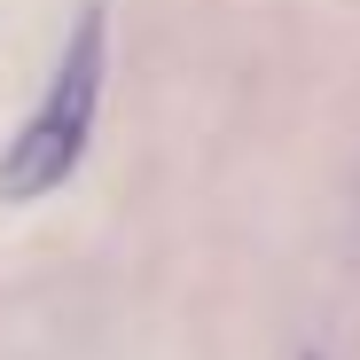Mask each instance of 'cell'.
Returning a JSON list of instances; mask_svg holds the SVG:
<instances>
[{
  "mask_svg": "<svg viewBox=\"0 0 360 360\" xmlns=\"http://www.w3.org/2000/svg\"><path fill=\"white\" fill-rule=\"evenodd\" d=\"M102 79H110V16L86 8L79 32L63 39V55H55L47 94L32 102V117L8 134V149H0V204H39V196H55L86 165Z\"/></svg>",
  "mask_w": 360,
  "mask_h": 360,
  "instance_id": "6da1fadb",
  "label": "cell"
}]
</instances>
